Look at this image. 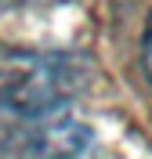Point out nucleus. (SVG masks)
<instances>
[{"mask_svg":"<svg viewBox=\"0 0 152 159\" xmlns=\"http://www.w3.org/2000/svg\"><path fill=\"white\" fill-rule=\"evenodd\" d=\"M80 65L69 54H22L0 72V101L15 116L40 119L58 112L80 87Z\"/></svg>","mask_w":152,"mask_h":159,"instance_id":"1","label":"nucleus"},{"mask_svg":"<svg viewBox=\"0 0 152 159\" xmlns=\"http://www.w3.org/2000/svg\"><path fill=\"white\" fill-rule=\"evenodd\" d=\"M141 65H145V76L152 83V15L145 22V33H141Z\"/></svg>","mask_w":152,"mask_h":159,"instance_id":"2","label":"nucleus"}]
</instances>
